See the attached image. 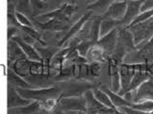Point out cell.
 <instances>
[{
    "label": "cell",
    "mask_w": 153,
    "mask_h": 114,
    "mask_svg": "<svg viewBox=\"0 0 153 114\" xmlns=\"http://www.w3.org/2000/svg\"><path fill=\"white\" fill-rule=\"evenodd\" d=\"M78 111H72V110H55L52 114H79Z\"/></svg>",
    "instance_id": "obj_38"
},
{
    "label": "cell",
    "mask_w": 153,
    "mask_h": 114,
    "mask_svg": "<svg viewBox=\"0 0 153 114\" xmlns=\"http://www.w3.org/2000/svg\"><path fill=\"white\" fill-rule=\"evenodd\" d=\"M127 1L128 0H117L109 7L108 10L102 16L104 18H110L115 21H120L123 19L126 10H127Z\"/></svg>",
    "instance_id": "obj_11"
},
{
    "label": "cell",
    "mask_w": 153,
    "mask_h": 114,
    "mask_svg": "<svg viewBox=\"0 0 153 114\" xmlns=\"http://www.w3.org/2000/svg\"><path fill=\"white\" fill-rule=\"evenodd\" d=\"M102 20V16H95L92 17V24L88 40L92 43H97L100 38V23Z\"/></svg>",
    "instance_id": "obj_24"
},
{
    "label": "cell",
    "mask_w": 153,
    "mask_h": 114,
    "mask_svg": "<svg viewBox=\"0 0 153 114\" xmlns=\"http://www.w3.org/2000/svg\"><path fill=\"white\" fill-rule=\"evenodd\" d=\"M83 95L85 97L86 105H87V111L85 114H98L101 111L105 110L106 109H108V107H104L100 102L95 97L92 90L87 91Z\"/></svg>",
    "instance_id": "obj_14"
},
{
    "label": "cell",
    "mask_w": 153,
    "mask_h": 114,
    "mask_svg": "<svg viewBox=\"0 0 153 114\" xmlns=\"http://www.w3.org/2000/svg\"><path fill=\"white\" fill-rule=\"evenodd\" d=\"M8 58H9V63H10L13 61L15 62L18 61L26 59L27 56L21 49V47L17 44V43H15L13 40H10L8 44Z\"/></svg>",
    "instance_id": "obj_20"
},
{
    "label": "cell",
    "mask_w": 153,
    "mask_h": 114,
    "mask_svg": "<svg viewBox=\"0 0 153 114\" xmlns=\"http://www.w3.org/2000/svg\"><path fill=\"white\" fill-rule=\"evenodd\" d=\"M33 25L39 27L42 30H49V31H57V32H61V31H65L69 27V23L68 22H63L60 21L57 19H49L46 22H38L32 20Z\"/></svg>",
    "instance_id": "obj_12"
},
{
    "label": "cell",
    "mask_w": 153,
    "mask_h": 114,
    "mask_svg": "<svg viewBox=\"0 0 153 114\" xmlns=\"http://www.w3.org/2000/svg\"><path fill=\"white\" fill-rule=\"evenodd\" d=\"M8 84L15 89H35L11 68L8 70Z\"/></svg>",
    "instance_id": "obj_18"
},
{
    "label": "cell",
    "mask_w": 153,
    "mask_h": 114,
    "mask_svg": "<svg viewBox=\"0 0 153 114\" xmlns=\"http://www.w3.org/2000/svg\"><path fill=\"white\" fill-rule=\"evenodd\" d=\"M17 93L24 99L30 101H38L41 105L45 104L49 99L59 100L62 94V90L57 85L54 87L44 89H16Z\"/></svg>",
    "instance_id": "obj_2"
},
{
    "label": "cell",
    "mask_w": 153,
    "mask_h": 114,
    "mask_svg": "<svg viewBox=\"0 0 153 114\" xmlns=\"http://www.w3.org/2000/svg\"><path fill=\"white\" fill-rule=\"evenodd\" d=\"M94 43H92L91 41L89 40H86V41H81L80 44H79L78 45L76 46V49L78 50L79 54L81 56V57H83L85 58L86 56V54L88 52V50H89V48L92 46Z\"/></svg>",
    "instance_id": "obj_31"
},
{
    "label": "cell",
    "mask_w": 153,
    "mask_h": 114,
    "mask_svg": "<svg viewBox=\"0 0 153 114\" xmlns=\"http://www.w3.org/2000/svg\"><path fill=\"white\" fill-rule=\"evenodd\" d=\"M119 110L124 112L125 114H149V112H144V111H141V110H134L131 107H122L121 109H119Z\"/></svg>",
    "instance_id": "obj_34"
},
{
    "label": "cell",
    "mask_w": 153,
    "mask_h": 114,
    "mask_svg": "<svg viewBox=\"0 0 153 114\" xmlns=\"http://www.w3.org/2000/svg\"><path fill=\"white\" fill-rule=\"evenodd\" d=\"M93 13L90 10H88L87 13L85 14L82 15L80 18H79V20L76 22V24H74V25L69 28V30L64 34V36L62 37V39L59 41V44L58 45L59 46H63L64 44H65L67 41L69 40H71L74 36H76V34L79 33V31L80 30V29L82 28V27H83L85 25V23L90 19V18L93 17Z\"/></svg>",
    "instance_id": "obj_10"
},
{
    "label": "cell",
    "mask_w": 153,
    "mask_h": 114,
    "mask_svg": "<svg viewBox=\"0 0 153 114\" xmlns=\"http://www.w3.org/2000/svg\"><path fill=\"white\" fill-rule=\"evenodd\" d=\"M55 110H72L78 112L87 111V105L84 95L81 96H72V97H62L57 101Z\"/></svg>",
    "instance_id": "obj_5"
},
{
    "label": "cell",
    "mask_w": 153,
    "mask_h": 114,
    "mask_svg": "<svg viewBox=\"0 0 153 114\" xmlns=\"http://www.w3.org/2000/svg\"><path fill=\"white\" fill-rule=\"evenodd\" d=\"M117 0H96L95 2L87 6V10H90L93 14H97V16H103L109 7Z\"/></svg>",
    "instance_id": "obj_21"
},
{
    "label": "cell",
    "mask_w": 153,
    "mask_h": 114,
    "mask_svg": "<svg viewBox=\"0 0 153 114\" xmlns=\"http://www.w3.org/2000/svg\"><path fill=\"white\" fill-rule=\"evenodd\" d=\"M99 88H100L103 92H105L109 95L111 103H113L114 107L117 110L121 109L122 107H131V105L132 104V102H131L129 100H128L127 98H125L124 96H122V95H120L118 93H114L111 89L107 88L104 85H100V87H99Z\"/></svg>",
    "instance_id": "obj_17"
},
{
    "label": "cell",
    "mask_w": 153,
    "mask_h": 114,
    "mask_svg": "<svg viewBox=\"0 0 153 114\" xmlns=\"http://www.w3.org/2000/svg\"><path fill=\"white\" fill-rule=\"evenodd\" d=\"M134 92L135 95L132 98V103L144 100H153V77H150L141 84Z\"/></svg>",
    "instance_id": "obj_9"
},
{
    "label": "cell",
    "mask_w": 153,
    "mask_h": 114,
    "mask_svg": "<svg viewBox=\"0 0 153 114\" xmlns=\"http://www.w3.org/2000/svg\"><path fill=\"white\" fill-rule=\"evenodd\" d=\"M146 48L148 49H150V50H153V36L149 39V41H146V43H142Z\"/></svg>",
    "instance_id": "obj_39"
},
{
    "label": "cell",
    "mask_w": 153,
    "mask_h": 114,
    "mask_svg": "<svg viewBox=\"0 0 153 114\" xmlns=\"http://www.w3.org/2000/svg\"><path fill=\"white\" fill-rule=\"evenodd\" d=\"M127 29H128L133 36L135 46L142 43H146L153 36V16L146 21L136 24Z\"/></svg>",
    "instance_id": "obj_4"
},
{
    "label": "cell",
    "mask_w": 153,
    "mask_h": 114,
    "mask_svg": "<svg viewBox=\"0 0 153 114\" xmlns=\"http://www.w3.org/2000/svg\"><path fill=\"white\" fill-rule=\"evenodd\" d=\"M76 10H78V6L76 4H72L67 1L65 3H63L60 8L50 10L48 13L42 14L40 16L35 17L32 20L40 21V20H45V19H48V20L49 19H57L60 21L70 23V19H71V17L76 13Z\"/></svg>",
    "instance_id": "obj_3"
},
{
    "label": "cell",
    "mask_w": 153,
    "mask_h": 114,
    "mask_svg": "<svg viewBox=\"0 0 153 114\" xmlns=\"http://www.w3.org/2000/svg\"><path fill=\"white\" fill-rule=\"evenodd\" d=\"M116 46L124 49L127 53L135 48L133 36L128 29L127 28L118 29V37H117Z\"/></svg>",
    "instance_id": "obj_13"
},
{
    "label": "cell",
    "mask_w": 153,
    "mask_h": 114,
    "mask_svg": "<svg viewBox=\"0 0 153 114\" xmlns=\"http://www.w3.org/2000/svg\"><path fill=\"white\" fill-rule=\"evenodd\" d=\"M143 3L144 0H128L126 13L123 19L118 21L117 28H126L134 20V18L141 13V8H142Z\"/></svg>",
    "instance_id": "obj_6"
},
{
    "label": "cell",
    "mask_w": 153,
    "mask_h": 114,
    "mask_svg": "<svg viewBox=\"0 0 153 114\" xmlns=\"http://www.w3.org/2000/svg\"><path fill=\"white\" fill-rule=\"evenodd\" d=\"M79 114H85V113H84V112H79Z\"/></svg>",
    "instance_id": "obj_41"
},
{
    "label": "cell",
    "mask_w": 153,
    "mask_h": 114,
    "mask_svg": "<svg viewBox=\"0 0 153 114\" xmlns=\"http://www.w3.org/2000/svg\"><path fill=\"white\" fill-rule=\"evenodd\" d=\"M92 91H93L94 95H95V97L100 102L104 107H108V109H115L114 106L113 105V103H111L109 95L105 92H103L100 88H96V89L92 90Z\"/></svg>",
    "instance_id": "obj_27"
},
{
    "label": "cell",
    "mask_w": 153,
    "mask_h": 114,
    "mask_svg": "<svg viewBox=\"0 0 153 114\" xmlns=\"http://www.w3.org/2000/svg\"><path fill=\"white\" fill-rule=\"evenodd\" d=\"M150 77H153L148 72H143V71H136L132 77V79L129 84V87L128 90V93H132L136 90L141 84L144 83L146 80H148Z\"/></svg>",
    "instance_id": "obj_23"
},
{
    "label": "cell",
    "mask_w": 153,
    "mask_h": 114,
    "mask_svg": "<svg viewBox=\"0 0 153 114\" xmlns=\"http://www.w3.org/2000/svg\"><path fill=\"white\" fill-rule=\"evenodd\" d=\"M30 7L33 18L50 11L48 3L42 0H30Z\"/></svg>",
    "instance_id": "obj_25"
},
{
    "label": "cell",
    "mask_w": 153,
    "mask_h": 114,
    "mask_svg": "<svg viewBox=\"0 0 153 114\" xmlns=\"http://www.w3.org/2000/svg\"><path fill=\"white\" fill-rule=\"evenodd\" d=\"M85 58L87 59L88 63L93 62V61H98L102 63L108 59L103 49L99 45H97L96 43L93 44L92 46L89 48V50H88L85 56Z\"/></svg>",
    "instance_id": "obj_19"
},
{
    "label": "cell",
    "mask_w": 153,
    "mask_h": 114,
    "mask_svg": "<svg viewBox=\"0 0 153 114\" xmlns=\"http://www.w3.org/2000/svg\"><path fill=\"white\" fill-rule=\"evenodd\" d=\"M117 24H118V21L102 17V20L100 23V37L108 34L113 29L117 28Z\"/></svg>",
    "instance_id": "obj_28"
},
{
    "label": "cell",
    "mask_w": 153,
    "mask_h": 114,
    "mask_svg": "<svg viewBox=\"0 0 153 114\" xmlns=\"http://www.w3.org/2000/svg\"><path fill=\"white\" fill-rule=\"evenodd\" d=\"M17 31H18V28L13 27H8V41L13 39Z\"/></svg>",
    "instance_id": "obj_37"
},
{
    "label": "cell",
    "mask_w": 153,
    "mask_h": 114,
    "mask_svg": "<svg viewBox=\"0 0 153 114\" xmlns=\"http://www.w3.org/2000/svg\"><path fill=\"white\" fill-rule=\"evenodd\" d=\"M89 70L90 74L94 79H96L97 76H100L101 73V62L93 61L89 63Z\"/></svg>",
    "instance_id": "obj_32"
},
{
    "label": "cell",
    "mask_w": 153,
    "mask_h": 114,
    "mask_svg": "<svg viewBox=\"0 0 153 114\" xmlns=\"http://www.w3.org/2000/svg\"><path fill=\"white\" fill-rule=\"evenodd\" d=\"M117 37H118V28H114L108 34H106L99 38V40L96 43L97 45H99L103 49L107 58H109L113 55V53L115 49L116 43H117Z\"/></svg>",
    "instance_id": "obj_8"
},
{
    "label": "cell",
    "mask_w": 153,
    "mask_h": 114,
    "mask_svg": "<svg viewBox=\"0 0 153 114\" xmlns=\"http://www.w3.org/2000/svg\"><path fill=\"white\" fill-rule=\"evenodd\" d=\"M56 85L62 90L61 97L81 96L89 90L99 88L101 84L98 81H91L87 79H68L66 81H59Z\"/></svg>",
    "instance_id": "obj_1"
},
{
    "label": "cell",
    "mask_w": 153,
    "mask_h": 114,
    "mask_svg": "<svg viewBox=\"0 0 153 114\" xmlns=\"http://www.w3.org/2000/svg\"><path fill=\"white\" fill-rule=\"evenodd\" d=\"M15 11L27 16L29 19H33L30 7V0H16Z\"/></svg>",
    "instance_id": "obj_26"
},
{
    "label": "cell",
    "mask_w": 153,
    "mask_h": 114,
    "mask_svg": "<svg viewBox=\"0 0 153 114\" xmlns=\"http://www.w3.org/2000/svg\"><path fill=\"white\" fill-rule=\"evenodd\" d=\"M42 1H45V2H48V0H42Z\"/></svg>",
    "instance_id": "obj_40"
},
{
    "label": "cell",
    "mask_w": 153,
    "mask_h": 114,
    "mask_svg": "<svg viewBox=\"0 0 153 114\" xmlns=\"http://www.w3.org/2000/svg\"><path fill=\"white\" fill-rule=\"evenodd\" d=\"M118 71H119V76H120V80H121V90L118 93V94L124 96L128 93L129 84H131V81L136 70H135L134 64H128V63L122 62L119 65Z\"/></svg>",
    "instance_id": "obj_7"
},
{
    "label": "cell",
    "mask_w": 153,
    "mask_h": 114,
    "mask_svg": "<svg viewBox=\"0 0 153 114\" xmlns=\"http://www.w3.org/2000/svg\"><path fill=\"white\" fill-rule=\"evenodd\" d=\"M15 16H16L17 21H18V23L21 26L27 27H35L32 21H30V19H29L27 16L22 14L20 13H17V11H15Z\"/></svg>",
    "instance_id": "obj_33"
},
{
    "label": "cell",
    "mask_w": 153,
    "mask_h": 114,
    "mask_svg": "<svg viewBox=\"0 0 153 114\" xmlns=\"http://www.w3.org/2000/svg\"><path fill=\"white\" fill-rule=\"evenodd\" d=\"M30 103H31L30 100L24 99L23 97H21L20 94L17 93L16 89L8 84V107H9V110L13 109V107H24Z\"/></svg>",
    "instance_id": "obj_16"
},
{
    "label": "cell",
    "mask_w": 153,
    "mask_h": 114,
    "mask_svg": "<svg viewBox=\"0 0 153 114\" xmlns=\"http://www.w3.org/2000/svg\"><path fill=\"white\" fill-rule=\"evenodd\" d=\"M41 111H43V107L38 101H34L24 107H13L9 110V113L11 114H37Z\"/></svg>",
    "instance_id": "obj_22"
},
{
    "label": "cell",
    "mask_w": 153,
    "mask_h": 114,
    "mask_svg": "<svg viewBox=\"0 0 153 114\" xmlns=\"http://www.w3.org/2000/svg\"><path fill=\"white\" fill-rule=\"evenodd\" d=\"M131 107L137 110H141L144 112H150L153 110V100H144L137 103H132Z\"/></svg>",
    "instance_id": "obj_29"
},
{
    "label": "cell",
    "mask_w": 153,
    "mask_h": 114,
    "mask_svg": "<svg viewBox=\"0 0 153 114\" xmlns=\"http://www.w3.org/2000/svg\"><path fill=\"white\" fill-rule=\"evenodd\" d=\"M153 10V0H144V3L141 8V11Z\"/></svg>",
    "instance_id": "obj_36"
},
{
    "label": "cell",
    "mask_w": 153,
    "mask_h": 114,
    "mask_svg": "<svg viewBox=\"0 0 153 114\" xmlns=\"http://www.w3.org/2000/svg\"><path fill=\"white\" fill-rule=\"evenodd\" d=\"M65 2H67L66 0H48V3L49 5V8H50V10L60 8L61 6Z\"/></svg>",
    "instance_id": "obj_35"
},
{
    "label": "cell",
    "mask_w": 153,
    "mask_h": 114,
    "mask_svg": "<svg viewBox=\"0 0 153 114\" xmlns=\"http://www.w3.org/2000/svg\"><path fill=\"white\" fill-rule=\"evenodd\" d=\"M152 16H153V10H149L141 11V13L134 18V20L131 24H129V25L126 28L131 27V26L136 25V24H139V23H142L144 21H146L148 19H149V18H151Z\"/></svg>",
    "instance_id": "obj_30"
},
{
    "label": "cell",
    "mask_w": 153,
    "mask_h": 114,
    "mask_svg": "<svg viewBox=\"0 0 153 114\" xmlns=\"http://www.w3.org/2000/svg\"><path fill=\"white\" fill-rule=\"evenodd\" d=\"M11 40H13L15 43H17V44L21 47V49L23 50V52L25 53V55L27 56V58L28 59H30L31 61H39V62L43 63V59L41 58V57L38 54V52L36 51V49H35L32 45L26 43V41L23 40L20 36H14Z\"/></svg>",
    "instance_id": "obj_15"
}]
</instances>
